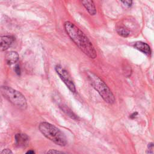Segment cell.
<instances>
[{"label":"cell","instance_id":"6da1fadb","mask_svg":"<svg viewBox=\"0 0 154 154\" xmlns=\"http://www.w3.org/2000/svg\"><path fill=\"white\" fill-rule=\"evenodd\" d=\"M64 26L67 35L84 54L91 59L96 58L97 52L94 46L78 27L69 21H66Z\"/></svg>","mask_w":154,"mask_h":154},{"label":"cell","instance_id":"7a4b0ae2","mask_svg":"<svg viewBox=\"0 0 154 154\" xmlns=\"http://www.w3.org/2000/svg\"><path fill=\"white\" fill-rule=\"evenodd\" d=\"M87 76L90 83L106 103L113 104L116 101L115 97L105 82L97 75L91 72H87Z\"/></svg>","mask_w":154,"mask_h":154},{"label":"cell","instance_id":"3957f363","mask_svg":"<svg viewBox=\"0 0 154 154\" xmlns=\"http://www.w3.org/2000/svg\"><path fill=\"white\" fill-rule=\"evenodd\" d=\"M41 133L48 139L56 144L64 146L67 144L66 137L64 134L54 125L46 122L40 123L38 126Z\"/></svg>","mask_w":154,"mask_h":154},{"label":"cell","instance_id":"277c9868","mask_svg":"<svg viewBox=\"0 0 154 154\" xmlns=\"http://www.w3.org/2000/svg\"><path fill=\"white\" fill-rule=\"evenodd\" d=\"M0 90L4 97L12 104L22 109L26 108V100L21 93L7 86H2Z\"/></svg>","mask_w":154,"mask_h":154},{"label":"cell","instance_id":"5b68a950","mask_svg":"<svg viewBox=\"0 0 154 154\" xmlns=\"http://www.w3.org/2000/svg\"><path fill=\"white\" fill-rule=\"evenodd\" d=\"M55 70L60 79L63 81V82L65 84V85L67 87V88L72 92H76L75 85L71 78L70 75L68 73V72L61 66L57 65L55 67Z\"/></svg>","mask_w":154,"mask_h":154},{"label":"cell","instance_id":"8992f818","mask_svg":"<svg viewBox=\"0 0 154 154\" xmlns=\"http://www.w3.org/2000/svg\"><path fill=\"white\" fill-rule=\"evenodd\" d=\"M14 37L12 35L0 36V51L8 49L13 44Z\"/></svg>","mask_w":154,"mask_h":154},{"label":"cell","instance_id":"52a82bcc","mask_svg":"<svg viewBox=\"0 0 154 154\" xmlns=\"http://www.w3.org/2000/svg\"><path fill=\"white\" fill-rule=\"evenodd\" d=\"M134 47L142 52L143 53L147 55H150L151 54V49H150V47L149 46V45L144 42H137L134 43Z\"/></svg>","mask_w":154,"mask_h":154},{"label":"cell","instance_id":"ba28073f","mask_svg":"<svg viewBox=\"0 0 154 154\" xmlns=\"http://www.w3.org/2000/svg\"><path fill=\"white\" fill-rule=\"evenodd\" d=\"M19 60V55L15 51H10L7 52L5 55V61L8 65L16 63Z\"/></svg>","mask_w":154,"mask_h":154},{"label":"cell","instance_id":"9c48e42d","mask_svg":"<svg viewBox=\"0 0 154 154\" xmlns=\"http://www.w3.org/2000/svg\"><path fill=\"white\" fill-rule=\"evenodd\" d=\"M81 3L90 15L94 16L96 14V6L93 1H82Z\"/></svg>","mask_w":154,"mask_h":154},{"label":"cell","instance_id":"30bf717a","mask_svg":"<svg viewBox=\"0 0 154 154\" xmlns=\"http://www.w3.org/2000/svg\"><path fill=\"white\" fill-rule=\"evenodd\" d=\"M16 143L19 146H25L29 141V137L25 134H17L15 136Z\"/></svg>","mask_w":154,"mask_h":154},{"label":"cell","instance_id":"8fae6325","mask_svg":"<svg viewBox=\"0 0 154 154\" xmlns=\"http://www.w3.org/2000/svg\"><path fill=\"white\" fill-rule=\"evenodd\" d=\"M116 31H117V34L119 35H120L122 37H128L129 34H130L129 30L125 26H120V27L117 28Z\"/></svg>","mask_w":154,"mask_h":154},{"label":"cell","instance_id":"7c38bea8","mask_svg":"<svg viewBox=\"0 0 154 154\" xmlns=\"http://www.w3.org/2000/svg\"><path fill=\"white\" fill-rule=\"evenodd\" d=\"M62 109L67 114V116H69V117H70L72 119H75V120H78V117H76V116L70 109H69L67 107L63 106V107L62 108Z\"/></svg>","mask_w":154,"mask_h":154},{"label":"cell","instance_id":"4fadbf2b","mask_svg":"<svg viewBox=\"0 0 154 154\" xmlns=\"http://www.w3.org/2000/svg\"><path fill=\"white\" fill-rule=\"evenodd\" d=\"M46 154H68V153H66L63 152L58 151L55 149H50L47 152Z\"/></svg>","mask_w":154,"mask_h":154},{"label":"cell","instance_id":"5bb4252c","mask_svg":"<svg viewBox=\"0 0 154 154\" xmlns=\"http://www.w3.org/2000/svg\"><path fill=\"white\" fill-rule=\"evenodd\" d=\"M153 143L152 142L149 143L147 146V152L148 153H153Z\"/></svg>","mask_w":154,"mask_h":154},{"label":"cell","instance_id":"9a60e30c","mask_svg":"<svg viewBox=\"0 0 154 154\" xmlns=\"http://www.w3.org/2000/svg\"><path fill=\"white\" fill-rule=\"evenodd\" d=\"M121 2L123 4L124 6L126 7H130L132 4V1H121Z\"/></svg>","mask_w":154,"mask_h":154},{"label":"cell","instance_id":"2e32d148","mask_svg":"<svg viewBox=\"0 0 154 154\" xmlns=\"http://www.w3.org/2000/svg\"><path fill=\"white\" fill-rule=\"evenodd\" d=\"M1 154H13V152L8 149H5L2 151Z\"/></svg>","mask_w":154,"mask_h":154},{"label":"cell","instance_id":"e0dca14e","mask_svg":"<svg viewBox=\"0 0 154 154\" xmlns=\"http://www.w3.org/2000/svg\"><path fill=\"white\" fill-rule=\"evenodd\" d=\"M15 70H16V72L17 73V74L19 75L20 73V67L19 65H17L15 67Z\"/></svg>","mask_w":154,"mask_h":154},{"label":"cell","instance_id":"ac0fdd59","mask_svg":"<svg viewBox=\"0 0 154 154\" xmlns=\"http://www.w3.org/2000/svg\"><path fill=\"white\" fill-rule=\"evenodd\" d=\"M137 115H138V112H133L132 114H131L130 115L129 117H130L131 119H134L135 117H137Z\"/></svg>","mask_w":154,"mask_h":154},{"label":"cell","instance_id":"d6986e66","mask_svg":"<svg viewBox=\"0 0 154 154\" xmlns=\"http://www.w3.org/2000/svg\"><path fill=\"white\" fill-rule=\"evenodd\" d=\"M25 154H35V152L32 150H29L26 152Z\"/></svg>","mask_w":154,"mask_h":154}]
</instances>
